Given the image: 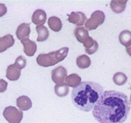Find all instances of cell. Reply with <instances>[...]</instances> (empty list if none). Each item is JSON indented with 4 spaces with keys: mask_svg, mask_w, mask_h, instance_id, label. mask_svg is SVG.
Returning <instances> with one entry per match:
<instances>
[{
    "mask_svg": "<svg viewBox=\"0 0 131 123\" xmlns=\"http://www.w3.org/2000/svg\"><path fill=\"white\" fill-rule=\"evenodd\" d=\"M130 109L128 96L122 92L107 90L102 93L93 108L99 123H124Z\"/></svg>",
    "mask_w": 131,
    "mask_h": 123,
    "instance_id": "6da1fadb",
    "label": "cell"
},
{
    "mask_svg": "<svg viewBox=\"0 0 131 123\" xmlns=\"http://www.w3.org/2000/svg\"><path fill=\"white\" fill-rule=\"evenodd\" d=\"M103 92L102 86L96 82H81L72 90V100L77 108L88 112L93 109Z\"/></svg>",
    "mask_w": 131,
    "mask_h": 123,
    "instance_id": "7a4b0ae2",
    "label": "cell"
},
{
    "mask_svg": "<svg viewBox=\"0 0 131 123\" xmlns=\"http://www.w3.org/2000/svg\"><path fill=\"white\" fill-rule=\"evenodd\" d=\"M68 51V47H62L57 51L49 53H42L37 57V63L42 67H50L63 61L67 57Z\"/></svg>",
    "mask_w": 131,
    "mask_h": 123,
    "instance_id": "3957f363",
    "label": "cell"
},
{
    "mask_svg": "<svg viewBox=\"0 0 131 123\" xmlns=\"http://www.w3.org/2000/svg\"><path fill=\"white\" fill-rule=\"evenodd\" d=\"M105 20V14L101 10L94 11L92 14V16L88 20H86L85 26L86 29L94 30L97 29L98 26L102 25Z\"/></svg>",
    "mask_w": 131,
    "mask_h": 123,
    "instance_id": "277c9868",
    "label": "cell"
},
{
    "mask_svg": "<svg viewBox=\"0 0 131 123\" xmlns=\"http://www.w3.org/2000/svg\"><path fill=\"white\" fill-rule=\"evenodd\" d=\"M3 116L9 123H20L23 117V113L15 107L8 106L4 109Z\"/></svg>",
    "mask_w": 131,
    "mask_h": 123,
    "instance_id": "5b68a950",
    "label": "cell"
},
{
    "mask_svg": "<svg viewBox=\"0 0 131 123\" xmlns=\"http://www.w3.org/2000/svg\"><path fill=\"white\" fill-rule=\"evenodd\" d=\"M67 77V70L62 66L53 69L51 73V79L55 84H63Z\"/></svg>",
    "mask_w": 131,
    "mask_h": 123,
    "instance_id": "8992f818",
    "label": "cell"
},
{
    "mask_svg": "<svg viewBox=\"0 0 131 123\" xmlns=\"http://www.w3.org/2000/svg\"><path fill=\"white\" fill-rule=\"evenodd\" d=\"M87 17L81 12H72L68 15V21L77 26H82L86 22Z\"/></svg>",
    "mask_w": 131,
    "mask_h": 123,
    "instance_id": "52a82bcc",
    "label": "cell"
},
{
    "mask_svg": "<svg viewBox=\"0 0 131 123\" xmlns=\"http://www.w3.org/2000/svg\"><path fill=\"white\" fill-rule=\"evenodd\" d=\"M20 42L24 47L23 51L25 53V55L29 57H31L34 55L37 51V45L35 42L31 40L29 38L23 39L20 40Z\"/></svg>",
    "mask_w": 131,
    "mask_h": 123,
    "instance_id": "ba28073f",
    "label": "cell"
},
{
    "mask_svg": "<svg viewBox=\"0 0 131 123\" xmlns=\"http://www.w3.org/2000/svg\"><path fill=\"white\" fill-rule=\"evenodd\" d=\"M30 33V24L29 23H21L17 27V29H16V35L18 40H22L23 39L29 38Z\"/></svg>",
    "mask_w": 131,
    "mask_h": 123,
    "instance_id": "9c48e42d",
    "label": "cell"
},
{
    "mask_svg": "<svg viewBox=\"0 0 131 123\" xmlns=\"http://www.w3.org/2000/svg\"><path fill=\"white\" fill-rule=\"evenodd\" d=\"M31 20L37 25H43L47 21V13L41 9L36 10L33 13Z\"/></svg>",
    "mask_w": 131,
    "mask_h": 123,
    "instance_id": "30bf717a",
    "label": "cell"
},
{
    "mask_svg": "<svg viewBox=\"0 0 131 123\" xmlns=\"http://www.w3.org/2000/svg\"><path fill=\"white\" fill-rule=\"evenodd\" d=\"M14 44V39L11 34L5 35L0 38V53H3Z\"/></svg>",
    "mask_w": 131,
    "mask_h": 123,
    "instance_id": "8fae6325",
    "label": "cell"
},
{
    "mask_svg": "<svg viewBox=\"0 0 131 123\" xmlns=\"http://www.w3.org/2000/svg\"><path fill=\"white\" fill-rule=\"evenodd\" d=\"M16 105L20 111H27L31 108L32 102L28 96L23 95L16 99Z\"/></svg>",
    "mask_w": 131,
    "mask_h": 123,
    "instance_id": "7c38bea8",
    "label": "cell"
},
{
    "mask_svg": "<svg viewBox=\"0 0 131 123\" xmlns=\"http://www.w3.org/2000/svg\"><path fill=\"white\" fill-rule=\"evenodd\" d=\"M83 44L84 47L85 48V52L89 55H92L98 51V43L97 41L92 38V37H89Z\"/></svg>",
    "mask_w": 131,
    "mask_h": 123,
    "instance_id": "4fadbf2b",
    "label": "cell"
},
{
    "mask_svg": "<svg viewBox=\"0 0 131 123\" xmlns=\"http://www.w3.org/2000/svg\"><path fill=\"white\" fill-rule=\"evenodd\" d=\"M20 77V70L14 66L10 64L6 70V77L10 81H16Z\"/></svg>",
    "mask_w": 131,
    "mask_h": 123,
    "instance_id": "5bb4252c",
    "label": "cell"
},
{
    "mask_svg": "<svg viewBox=\"0 0 131 123\" xmlns=\"http://www.w3.org/2000/svg\"><path fill=\"white\" fill-rule=\"evenodd\" d=\"M74 34L77 40L81 43H83L90 37L88 29H86L85 27H76L74 31Z\"/></svg>",
    "mask_w": 131,
    "mask_h": 123,
    "instance_id": "9a60e30c",
    "label": "cell"
},
{
    "mask_svg": "<svg viewBox=\"0 0 131 123\" xmlns=\"http://www.w3.org/2000/svg\"><path fill=\"white\" fill-rule=\"evenodd\" d=\"M48 25L51 30L55 32H58L61 29L62 27V23H61L60 18H59L57 16H51L48 20Z\"/></svg>",
    "mask_w": 131,
    "mask_h": 123,
    "instance_id": "2e32d148",
    "label": "cell"
},
{
    "mask_svg": "<svg viewBox=\"0 0 131 123\" xmlns=\"http://www.w3.org/2000/svg\"><path fill=\"white\" fill-rule=\"evenodd\" d=\"M119 43L126 48L131 46V32L129 30H124L119 35Z\"/></svg>",
    "mask_w": 131,
    "mask_h": 123,
    "instance_id": "e0dca14e",
    "label": "cell"
},
{
    "mask_svg": "<svg viewBox=\"0 0 131 123\" xmlns=\"http://www.w3.org/2000/svg\"><path fill=\"white\" fill-rule=\"evenodd\" d=\"M127 1H111L110 3V6L113 12L119 14L124 11L126 6Z\"/></svg>",
    "mask_w": 131,
    "mask_h": 123,
    "instance_id": "ac0fdd59",
    "label": "cell"
},
{
    "mask_svg": "<svg viewBox=\"0 0 131 123\" xmlns=\"http://www.w3.org/2000/svg\"><path fill=\"white\" fill-rule=\"evenodd\" d=\"M65 81L66 84H67L68 87L70 86L74 88L79 86L80 83L81 82V77L77 74H71L66 77Z\"/></svg>",
    "mask_w": 131,
    "mask_h": 123,
    "instance_id": "d6986e66",
    "label": "cell"
},
{
    "mask_svg": "<svg viewBox=\"0 0 131 123\" xmlns=\"http://www.w3.org/2000/svg\"><path fill=\"white\" fill-rule=\"evenodd\" d=\"M36 32L38 33V42H43V41L47 40L49 36V32L48 29L44 25H38L36 27Z\"/></svg>",
    "mask_w": 131,
    "mask_h": 123,
    "instance_id": "ffe728a7",
    "label": "cell"
},
{
    "mask_svg": "<svg viewBox=\"0 0 131 123\" xmlns=\"http://www.w3.org/2000/svg\"><path fill=\"white\" fill-rule=\"evenodd\" d=\"M91 63V59L87 55H81L77 58V64L78 67L81 69H85L90 67Z\"/></svg>",
    "mask_w": 131,
    "mask_h": 123,
    "instance_id": "44dd1931",
    "label": "cell"
},
{
    "mask_svg": "<svg viewBox=\"0 0 131 123\" xmlns=\"http://www.w3.org/2000/svg\"><path fill=\"white\" fill-rule=\"evenodd\" d=\"M55 92L56 95L59 97L67 96L69 92V88L66 84L63 83L61 84H56L55 86Z\"/></svg>",
    "mask_w": 131,
    "mask_h": 123,
    "instance_id": "7402d4cb",
    "label": "cell"
},
{
    "mask_svg": "<svg viewBox=\"0 0 131 123\" xmlns=\"http://www.w3.org/2000/svg\"><path fill=\"white\" fill-rule=\"evenodd\" d=\"M127 80H128L127 76L122 72L116 73L113 77V81L115 83V84H116L117 86L124 85L127 82Z\"/></svg>",
    "mask_w": 131,
    "mask_h": 123,
    "instance_id": "603a6c76",
    "label": "cell"
},
{
    "mask_svg": "<svg viewBox=\"0 0 131 123\" xmlns=\"http://www.w3.org/2000/svg\"><path fill=\"white\" fill-rule=\"evenodd\" d=\"M26 64L27 60L23 55H20L19 57H17L15 61V63H14V66L20 70L23 69L26 66Z\"/></svg>",
    "mask_w": 131,
    "mask_h": 123,
    "instance_id": "cb8c5ba5",
    "label": "cell"
},
{
    "mask_svg": "<svg viewBox=\"0 0 131 123\" xmlns=\"http://www.w3.org/2000/svg\"><path fill=\"white\" fill-rule=\"evenodd\" d=\"M7 87H8V82L2 79H0V93L6 92Z\"/></svg>",
    "mask_w": 131,
    "mask_h": 123,
    "instance_id": "d4e9b609",
    "label": "cell"
},
{
    "mask_svg": "<svg viewBox=\"0 0 131 123\" xmlns=\"http://www.w3.org/2000/svg\"><path fill=\"white\" fill-rule=\"evenodd\" d=\"M7 12V7L4 4L0 3V17L4 16Z\"/></svg>",
    "mask_w": 131,
    "mask_h": 123,
    "instance_id": "484cf974",
    "label": "cell"
},
{
    "mask_svg": "<svg viewBox=\"0 0 131 123\" xmlns=\"http://www.w3.org/2000/svg\"><path fill=\"white\" fill-rule=\"evenodd\" d=\"M126 52L127 53H128V55L131 57V46L130 47H128V48H126Z\"/></svg>",
    "mask_w": 131,
    "mask_h": 123,
    "instance_id": "4316f807",
    "label": "cell"
},
{
    "mask_svg": "<svg viewBox=\"0 0 131 123\" xmlns=\"http://www.w3.org/2000/svg\"><path fill=\"white\" fill-rule=\"evenodd\" d=\"M130 102H131V94H130Z\"/></svg>",
    "mask_w": 131,
    "mask_h": 123,
    "instance_id": "83f0119b",
    "label": "cell"
},
{
    "mask_svg": "<svg viewBox=\"0 0 131 123\" xmlns=\"http://www.w3.org/2000/svg\"><path fill=\"white\" fill-rule=\"evenodd\" d=\"M130 90H131V87H130Z\"/></svg>",
    "mask_w": 131,
    "mask_h": 123,
    "instance_id": "f1b7e54d",
    "label": "cell"
}]
</instances>
